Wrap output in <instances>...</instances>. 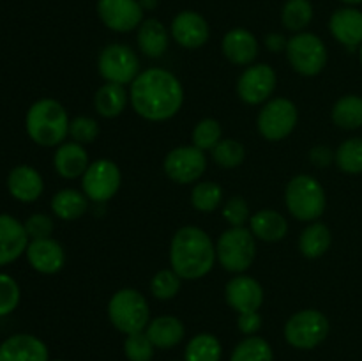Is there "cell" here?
I'll return each mask as SVG.
<instances>
[{"label":"cell","mask_w":362,"mask_h":361,"mask_svg":"<svg viewBox=\"0 0 362 361\" xmlns=\"http://www.w3.org/2000/svg\"><path fill=\"white\" fill-rule=\"evenodd\" d=\"M129 99L138 115L152 122H163L172 119L182 108L184 88L173 73L151 67L134 78Z\"/></svg>","instance_id":"1"},{"label":"cell","mask_w":362,"mask_h":361,"mask_svg":"<svg viewBox=\"0 0 362 361\" xmlns=\"http://www.w3.org/2000/svg\"><path fill=\"white\" fill-rule=\"evenodd\" d=\"M216 246L205 230L182 227L170 243V264L182 280H200L211 273L216 262Z\"/></svg>","instance_id":"2"},{"label":"cell","mask_w":362,"mask_h":361,"mask_svg":"<svg viewBox=\"0 0 362 361\" xmlns=\"http://www.w3.org/2000/svg\"><path fill=\"white\" fill-rule=\"evenodd\" d=\"M69 117L66 108L55 99H39L28 108L25 126L32 140L42 147L60 145L69 134Z\"/></svg>","instance_id":"3"},{"label":"cell","mask_w":362,"mask_h":361,"mask_svg":"<svg viewBox=\"0 0 362 361\" xmlns=\"http://www.w3.org/2000/svg\"><path fill=\"white\" fill-rule=\"evenodd\" d=\"M286 209L299 222H317L325 211L327 197L325 190L313 176H296L285 190Z\"/></svg>","instance_id":"4"},{"label":"cell","mask_w":362,"mask_h":361,"mask_svg":"<svg viewBox=\"0 0 362 361\" xmlns=\"http://www.w3.org/2000/svg\"><path fill=\"white\" fill-rule=\"evenodd\" d=\"M110 322L124 335L141 333L151 322V308L136 289H120L108 303Z\"/></svg>","instance_id":"5"},{"label":"cell","mask_w":362,"mask_h":361,"mask_svg":"<svg viewBox=\"0 0 362 361\" xmlns=\"http://www.w3.org/2000/svg\"><path fill=\"white\" fill-rule=\"evenodd\" d=\"M257 237L250 229L230 227L219 236L216 244V257L219 264L230 273H244L251 268L257 257Z\"/></svg>","instance_id":"6"},{"label":"cell","mask_w":362,"mask_h":361,"mask_svg":"<svg viewBox=\"0 0 362 361\" xmlns=\"http://www.w3.org/2000/svg\"><path fill=\"white\" fill-rule=\"evenodd\" d=\"M286 59L303 76H317L327 64V48L317 34L299 32L286 42Z\"/></svg>","instance_id":"7"},{"label":"cell","mask_w":362,"mask_h":361,"mask_svg":"<svg viewBox=\"0 0 362 361\" xmlns=\"http://www.w3.org/2000/svg\"><path fill=\"white\" fill-rule=\"evenodd\" d=\"M329 335V321L322 311L306 308L286 321L285 338L296 349H315Z\"/></svg>","instance_id":"8"},{"label":"cell","mask_w":362,"mask_h":361,"mask_svg":"<svg viewBox=\"0 0 362 361\" xmlns=\"http://www.w3.org/2000/svg\"><path fill=\"white\" fill-rule=\"evenodd\" d=\"M299 112L296 103L286 98L269 99L258 113L257 126L262 137L269 142H281L296 130Z\"/></svg>","instance_id":"9"},{"label":"cell","mask_w":362,"mask_h":361,"mask_svg":"<svg viewBox=\"0 0 362 361\" xmlns=\"http://www.w3.org/2000/svg\"><path fill=\"white\" fill-rule=\"evenodd\" d=\"M98 69L110 84L127 85L141 73L140 59L133 48L126 45H108L98 59Z\"/></svg>","instance_id":"10"},{"label":"cell","mask_w":362,"mask_h":361,"mask_svg":"<svg viewBox=\"0 0 362 361\" xmlns=\"http://www.w3.org/2000/svg\"><path fill=\"white\" fill-rule=\"evenodd\" d=\"M120 183H122L120 168L110 159H98L90 163L81 176V188H83L85 197L98 204L112 200L119 191Z\"/></svg>","instance_id":"11"},{"label":"cell","mask_w":362,"mask_h":361,"mask_svg":"<svg viewBox=\"0 0 362 361\" xmlns=\"http://www.w3.org/2000/svg\"><path fill=\"white\" fill-rule=\"evenodd\" d=\"M165 173L177 184H191L204 176L207 168V156L194 145H182L166 154Z\"/></svg>","instance_id":"12"},{"label":"cell","mask_w":362,"mask_h":361,"mask_svg":"<svg viewBox=\"0 0 362 361\" xmlns=\"http://www.w3.org/2000/svg\"><path fill=\"white\" fill-rule=\"evenodd\" d=\"M276 88V73L269 64L246 67L237 80V94L247 105L267 103Z\"/></svg>","instance_id":"13"},{"label":"cell","mask_w":362,"mask_h":361,"mask_svg":"<svg viewBox=\"0 0 362 361\" xmlns=\"http://www.w3.org/2000/svg\"><path fill=\"white\" fill-rule=\"evenodd\" d=\"M98 14L103 23L115 32H131L144 21L140 0H98Z\"/></svg>","instance_id":"14"},{"label":"cell","mask_w":362,"mask_h":361,"mask_svg":"<svg viewBox=\"0 0 362 361\" xmlns=\"http://www.w3.org/2000/svg\"><path fill=\"white\" fill-rule=\"evenodd\" d=\"M226 303L237 311V314H246V311H258V308L264 304V289L260 283L251 276L239 275L226 283L225 289Z\"/></svg>","instance_id":"15"},{"label":"cell","mask_w":362,"mask_h":361,"mask_svg":"<svg viewBox=\"0 0 362 361\" xmlns=\"http://www.w3.org/2000/svg\"><path fill=\"white\" fill-rule=\"evenodd\" d=\"M170 30H172V38L175 39L177 45L189 50L204 46L211 35L207 20L194 11H182L177 14Z\"/></svg>","instance_id":"16"},{"label":"cell","mask_w":362,"mask_h":361,"mask_svg":"<svg viewBox=\"0 0 362 361\" xmlns=\"http://www.w3.org/2000/svg\"><path fill=\"white\" fill-rule=\"evenodd\" d=\"M25 253L32 268L42 275H55L66 264V251L62 244L52 237L30 241Z\"/></svg>","instance_id":"17"},{"label":"cell","mask_w":362,"mask_h":361,"mask_svg":"<svg viewBox=\"0 0 362 361\" xmlns=\"http://www.w3.org/2000/svg\"><path fill=\"white\" fill-rule=\"evenodd\" d=\"M28 234L23 223L9 214H0V265H7L27 251Z\"/></svg>","instance_id":"18"},{"label":"cell","mask_w":362,"mask_h":361,"mask_svg":"<svg viewBox=\"0 0 362 361\" xmlns=\"http://www.w3.org/2000/svg\"><path fill=\"white\" fill-rule=\"evenodd\" d=\"M0 361H48V347L34 335H13L0 343Z\"/></svg>","instance_id":"19"},{"label":"cell","mask_w":362,"mask_h":361,"mask_svg":"<svg viewBox=\"0 0 362 361\" xmlns=\"http://www.w3.org/2000/svg\"><path fill=\"white\" fill-rule=\"evenodd\" d=\"M329 30L345 48L356 50L362 46V13L354 7L338 9L329 20Z\"/></svg>","instance_id":"20"},{"label":"cell","mask_w":362,"mask_h":361,"mask_svg":"<svg viewBox=\"0 0 362 361\" xmlns=\"http://www.w3.org/2000/svg\"><path fill=\"white\" fill-rule=\"evenodd\" d=\"M221 50L235 66H251L258 55V41L246 28H232L223 38Z\"/></svg>","instance_id":"21"},{"label":"cell","mask_w":362,"mask_h":361,"mask_svg":"<svg viewBox=\"0 0 362 361\" xmlns=\"http://www.w3.org/2000/svg\"><path fill=\"white\" fill-rule=\"evenodd\" d=\"M7 190L16 200L34 202L41 197L45 190L41 173L28 165L14 166L7 177Z\"/></svg>","instance_id":"22"},{"label":"cell","mask_w":362,"mask_h":361,"mask_svg":"<svg viewBox=\"0 0 362 361\" xmlns=\"http://www.w3.org/2000/svg\"><path fill=\"white\" fill-rule=\"evenodd\" d=\"M53 165L64 179H78L83 176L90 163H88V156L83 145L78 142H67L57 149L55 156H53Z\"/></svg>","instance_id":"23"},{"label":"cell","mask_w":362,"mask_h":361,"mask_svg":"<svg viewBox=\"0 0 362 361\" xmlns=\"http://www.w3.org/2000/svg\"><path fill=\"white\" fill-rule=\"evenodd\" d=\"M250 230L257 239L265 243H278L285 239L288 232V223L281 212L274 209H260L250 218Z\"/></svg>","instance_id":"24"},{"label":"cell","mask_w":362,"mask_h":361,"mask_svg":"<svg viewBox=\"0 0 362 361\" xmlns=\"http://www.w3.org/2000/svg\"><path fill=\"white\" fill-rule=\"evenodd\" d=\"M145 333L151 338V342L154 343V347L158 349H172V347L179 345L184 338V324L173 315H161V317H156L148 322V326L145 328Z\"/></svg>","instance_id":"25"},{"label":"cell","mask_w":362,"mask_h":361,"mask_svg":"<svg viewBox=\"0 0 362 361\" xmlns=\"http://www.w3.org/2000/svg\"><path fill=\"white\" fill-rule=\"evenodd\" d=\"M136 41L138 48L144 55L158 59L168 50V30L159 20L148 18V20L141 21V25L138 27Z\"/></svg>","instance_id":"26"},{"label":"cell","mask_w":362,"mask_h":361,"mask_svg":"<svg viewBox=\"0 0 362 361\" xmlns=\"http://www.w3.org/2000/svg\"><path fill=\"white\" fill-rule=\"evenodd\" d=\"M332 236L327 225L315 222L303 230L299 237V250L306 258H318L331 248Z\"/></svg>","instance_id":"27"},{"label":"cell","mask_w":362,"mask_h":361,"mask_svg":"<svg viewBox=\"0 0 362 361\" xmlns=\"http://www.w3.org/2000/svg\"><path fill=\"white\" fill-rule=\"evenodd\" d=\"M127 92L124 85L110 84L106 81L94 96V106L99 115L112 119V117L120 115L127 105Z\"/></svg>","instance_id":"28"},{"label":"cell","mask_w":362,"mask_h":361,"mask_svg":"<svg viewBox=\"0 0 362 361\" xmlns=\"http://www.w3.org/2000/svg\"><path fill=\"white\" fill-rule=\"evenodd\" d=\"M87 209L88 198L78 190L66 188L52 198V211L55 212V216H59L60 219H66V222L81 218L87 212Z\"/></svg>","instance_id":"29"},{"label":"cell","mask_w":362,"mask_h":361,"mask_svg":"<svg viewBox=\"0 0 362 361\" xmlns=\"http://www.w3.org/2000/svg\"><path fill=\"white\" fill-rule=\"evenodd\" d=\"M332 122L346 131L362 127V98L357 94H346L332 106Z\"/></svg>","instance_id":"30"},{"label":"cell","mask_w":362,"mask_h":361,"mask_svg":"<svg viewBox=\"0 0 362 361\" xmlns=\"http://www.w3.org/2000/svg\"><path fill=\"white\" fill-rule=\"evenodd\" d=\"M221 343L211 333L193 336L186 345L184 361H221Z\"/></svg>","instance_id":"31"},{"label":"cell","mask_w":362,"mask_h":361,"mask_svg":"<svg viewBox=\"0 0 362 361\" xmlns=\"http://www.w3.org/2000/svg\"><path fill=\"white\" fill-rule=\"evenodd\" d=\"M313 20V6L310 0H286L281 11V21L288 30L303 32Z\"/></svg>","instance_id":"32"},{"label":"cell","mask_w":362,"mask_h":361,"mask_svg":"<svg viewBox=\"0 0 362 361\" xmlns=\"http://www.w3.org/2000/svg\"><path fill=\"white\" fill-rule=\"evenodd\" d=\"M230 361H274V354L267 340L251 335L237 343Z\"/></svg>","instance_id":"33"},{"label":"cell","mask_w":362,"mask_h":361,"mask_svg":"<svg viewBox=\"0 0 362 361\" xmlns=\"http://www.w3.org/2000/svg\"><path fill=\"white\" fill-rule=\"evenodd\" d=\"M338 168L345 173H362V138H349L338 147L334 154Z\"/></svg>","instance_id":"34"},{"label":"cell","mask_w":362,"mask_h":361,"mask_svg":"<svg viewBox=\"0 0 362 361\" xmlns=\"http://www.w3.org/2000/svg\"><path fill=\"white\" fill-rule=\"evenodd\" d=\"M223 188L212 180H202L191 191V204L200 212H212L221 205Z\"/></svg>","instance_id":"35"},{"label":"cell","mask_w":362,"mask_h":361,"mask_svg":"<svg viewBox=\"0 0 362 361\" xmlns=\"http://www.w3.org/2000/svg\"><path fill=\"white\" fill-rule=\"evenodd\" d=\"M246 158V151L240 142L232 140V138H223L214 149H212V159L216 165L221 168H237Z\"/></svg>","instance_id":"36"},{"label":"cell","mask_w":362,"mask_h":361,"mask_svg":"<svg viewBox=\"0 0 362 361\" xmlns=\"http://www.w3.org/2000/svg\"><path fill=\"white\" fill-rule=\"evenodd\" d=\"M223 130L221 124L216 119H204L194 126L191 140H193L194 147L202 149V151H212L219 142L223 140Z\"/></svg>","instance_id":"37"},{"label":"cell","mask_w":362,"mask_h":361,"mask_svg":"<svg viewBox=\"0 0 362 361\" xmlns=\"http://www.w3.org/2000/svg\"><path fill=\"white\" fill-rule=\"evenodd\" d=\"M182 278L173 269H163L151 280V292L163 301L173 299L179 294Z\"/></svg>","instance_id":"38"},{"label":"cell","mask_w":362,"mask_h":361,"mask_svg":"<svg viewBox=\"0 0 362 361\" xmlns=\"http://www.w3.org/2000/svg\"><path fill=\"white\" fill-rule=\"evenodd\" d=\"M124 353L129 361H151L154 356V343L147 336V333H133L127 335L124 342Z\"/></svg>","instance_id":"39"},{"label":"cell","mask_w":362,"mask_h":361,"mask_svg":"<svg viewBox=\"0 0 362 361\" xmlns=\"http://www.w3.org/2000/svg\"><path fill=\"white\" fill-rule=\"evenodd\" d=\"M20 285L9 275L0 273V317L13 314L20 303Z\"/></svg>","instance_id":"40"},{"label":"cell","mask_w":362,"mask_h":361,"mask_svg":"<svg viewBox=\"0 0 362 361\" xmlns=\"http://www.w3.org/2000/svg\"><path fill=\"white\" fill-rule=\"evenodd\" d=\"M69 134L74 142L78 144H90L98 138L99 134V126L95 122V119L87 115H80L76 119L71 120L69 124Z\"/></svg>","instance_id":"41"},{"label":"cell","mask_w":362,"mask_h":361,"mask_svg":"<svg viewBox=\"0 0 362 361\" xmlns=\"http://www.w3.org/2000/svg\"><path fill=\"white\" fill-rule=\"evenodd\" d=\"M223 218L230 223V227H244L250 222V205L243 197H232L225 202L223 207Z\"/></svg>","instance_id":"42"},{"label":"cell","mask_w":362,"mask_h":361,"mask_svg":"<svg viewBox=\"0 0 362 361\" xmlns=\"http://www.w3.org/2000/svg\"><path fill=\"white\" fill-rule=\"evenodd\" d=\"M23 225H25V230H27L28 237H30L32 241L48 239V237H52L53 229H55V225H53V219L49 218L48 214H41V212H37V214H32L30 218L23 223Z\"/></svg>","instance_id":"43"},{"label":"cell","mask_w":362,"mask_h":361,"mask_svg":"<svg viewBox=\"0 0 362 361\" xmlns=\"http://www.w3.org/2000/svg\"><path fill=\"white\" fill-rule=\"evenodd\" d=\"M237 326L244 335H255L258 329L262 328V317L258 311H246V314H239L237 319Z\"/></svg>","instance_id":"44"},{"label":"cell","mask_w":362,"mask_h":361,"mask_svg":"<svg viewBox=\"0 0 362 361\" xmlns=\"http://www.w3.org/2000/svg\"><path fill=\"white\" fill-rule=\"evenodd\" d=\"M310 159L313 161V165L320 166V168H325V166H329L332 163L334 154H332V151L329 147L318 145V147H315L313 151L310 152Z\"/></svg>","instance_id":"45"},{"label":"cell","mask_w":362,"mask_h":361,"mask_svg":"<svg viewBox=\"0 0 362 361\" xmlns=\"http://www.w3.org/2000/svg\"><path fill=\"white\" fill-rule=\"evenodd\" d=\"M286 42L285 38L281 34H269L265 38V46H267L271 52H281L283 48H286Z\"/></svg>","instance_id":"46"},{"label":"cell","mask_w":362,"mask_h":361,"mask_svg":"<svg viewBox=\"0 0 362 361\" xmlns=\"http://www.w3.org/2000/svg\"><path fill=\"white\" fill-rule=\"evenodd\" d=\"M156 2H158V0H140V4L144 9H154V7L158 6Z\"/></svg>","instance_id":"47"},{"label":"cell","mask_w":362,"mask_h":361,"mask_svg":"<svg viewBox=\"0 0 362 361\" xmlns=\"http://www.w3.org/2000/svg\"><path fill=\"white\" fill-rule=\"evenodd\" d=\"M345 4H362V0H341Z\"/></svg>","instance_id":"48"},{"label":"cell","mask_w":362,"mask_h":361,"mask_svg":"<svg viewBox=\"0 0 362 361\" xmlns=\"http://www.w3.org/2000/svg\"><path fill=\"white\" fill-rule=\"evenodd\" d=\"M359 59H361V66H362V46H361V50H359Z\"/></svg>","instance_id":"49"},{"label":"cell","mask_w":362,"mask_h":361,"mask_svg":"<svg viewBox=\"0 0 362 361\" xmlns=\"http://www.w3.org/2000/svg\"><path fill=\"white\" fill-rule=\"evenodd\" d=\"M55 361H60V360H55Z\"/></svg>","instance_id":"50"}]
</instances>
